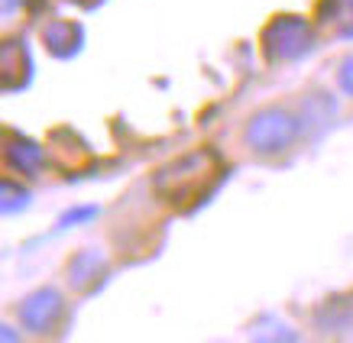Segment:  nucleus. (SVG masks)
Masks as SVG:
<instances>
[{
    "label": "nucleus",
    "mask_w": 353,
    "mask_h": 343,
    "mask_svg": "<svg viewBox=\"0 0 353 343\" xmlns=\"http://www.w3.org/2000/svg\"><path fill=\"white\" fill-rule=\"evenodd\" d=\"M299 136H301V117L292 114L289 107H279V104L253 110L243 127V143L250 146L253 156H263V159L289 152L299 143Z\"/></svg>",
    "instance_id": "obj_2"
},
{
    "label": "nucleus",
    "mask_w": 353,
    "mask_h": 343,
    "mask_svg": "<svg viewBox=\"0 0 353 343\" xmlns=\"http://www.w3.org/2000/svg\"><path fill=\"white\" fill-rule=\"evenodd\" d=\"M108 276H110L108 256L94 247L78 249V253H72L68 262H65V279H68L72 291H78V295H91V291H97L104 282H108Z\"/></svg>",
    "instance_id": "obj_5"
},
{
    "label": "nucleus",
    "mask_w": 353,
    "mask_h": 343,
    "mask_svg": "<svg viewBox=\"0 0 353 343\" xmlns=\"http://www.w3.org/2000/svg\"><path fill=\"white\" fill-rule=\"evenodd\" d=\"M337 32H341L343 39H353V10L347 13V17H341V26H337Z\"/></svg>",
    "instance_id": "obj_15"
},
{
    "label": "nucleus",
    "mask_w": 353,
    "mask_h": 343,
    "mask_svg": "<svg viewBox=\"0 0 353 343\" xmlns=\"http://www.w3.org/2000/svg\"><path fill=\"white\" fill-rule=\"evenodd\" d=\"M221 172H224V165H221V156L214 149H208V146L192 149L152 175V191L172 207H188L214 188Z\"/></svg>",
    "instance_id": "obj_1"
},
{
    "label": "nucleus",
    "mask_w": 353,
    "mask_h": 343,
    "mask_svg": "<svg viewBox=\"0 0 353 343\" xmlns=\"http://www.w3.org/2000/svg\"><path fill=\"white\" fill-rule=\"evenodd\" d=\"M43 43H46V52L52 59L68 62V59H75L85 49V26L78 20H65V17L49 20L43 26Z\"/></svg>",
    "instance_id": "obj_7"
},
{
    "label": "nucleus",
    "mask_w": 353,
    "mask_h": 343,
    "mask_svg": "<svg viewBox=\"0 0 353 343\" xmlns=\"http://www.w3.org/2000/svg\"><path fill=\"white\" fill-rule=\"evenodd\" d=\"M36 3L43 0H3V13H17V10H32Z\"/></svg>",
    "instance_id": "obj_13"
},
{
    "label": "nucleus",
    "mask_w": 353,
    "mask_h": 343,
    "mask_svg": "<svg viewBox=\"0 0 353 343\" xmlns=\"http://www.w3.org/2000/svg\"><path fill=\"white\" fill-rule=\"evenodd\" d=\"M250 343H301V337L285 318L263 314L250 327Z\"/></svg>",
    "instance_id": "obj_9"
},
{
    "label": "nucleus",
    "mask_w": 353,
    "mask_h": 343,
    "mask_svg": "<svg viewBox=\"0 0 353 343\" xmlns=\"http://www.w3.org/2000/svg\"><path fill=\"white\" fill-rule=\"evenodd\" d=\"M0 343H23V337L13 324H3V327H0Z\"/></svg>",
    "instance_id": "obj_14"
},
{
    "label": "nucleus",
    "mask_w": 353,
    "mask_h": 343,
    "mask_svg": "<svg viewBox=\"0 0 353 343\" xmlns=\"http://www.w3.org/2000/svg\"><path fill=\"white\" fill-rule=\"evenodd\" d=\"M337 3H347V7H350V10H353V0H337Z\"/></svg>",
    "instance_id": "obj_17"
},
{
    "label": "nucleus",
    "mask_w": 353,
    "mask_h": 343,
    "mask_svg": "<svg viewBox=\"0 0 353 343\" xmlns=\"http://www.w3.org/2000/svg\"><path fill=\"white\" fill-rule=\"evenodd\" d=\"M101 214L94 204H85V207H72V211H65L62 217H59V227H81V224H88V220H94V217Z\"/></svg>",
    "instance_id": "obj_11"
},
{
    "label": "nucleus",
    "mask_w": 353,
    "mask_h": 343,
    "mask_svg": "<svg viewBox=\"0 0 353 343\" xmlns=\"http://www.w3.org/2000/svg\"><path fill=\"white\" fill-rule=\"evenodd\" d=\"M32 81V55H30V45L26 39H3L0 45V85L7 94H17L23 87H30Z\"/></svg>",
    "instance_id": "obj_6"
},
{
    "label": "nucleus",
    "mask_w": 353,
    "mask_h": 343,
    "mask_svg": "<svg viewBox=\"0 0 353 343\" xmlns=\"http://www.w3.org/2000/svg\"><path fill=\"white\" fill-rule=\"evenodd\" d=\"M314 45H318L314 23L305 20L301 13H276L259 32V49L272 65L299 62L314 52Z\"/></svg>",
    "instance_id": "obj_3"
},
{
    "label": "nucleus",
    "mask_w": 353,
    "mask_h": 343,
    "mask_svg": "<svg viewBox=\"0 0 353 343\" xmlns=\"http://www.w3.org/2000/svg\"><path fill=\"white\" fill-rule=\"evenodd\" d=\"M32 201V194L26 185L13 182V178H3L0 182V211L3 214H20V211H26Z\"/></svg>",
    "instance_id": "obj_10"
},
{
    "label": "nucleus",
    "mask_w": 353,
    "mask_h": 343,
    "mask_svg": "<svg viewBox=\"0 0 353 343\" xmlns=\"http://www.w3.org/2000/svg\"><path fill=\"white\" fill-rule=\"evenodd\" d=\"M337 85H341V91L347 97H353V55H347L341 68H337Z\"/></svg>",
    "instance_id": "obj_12"
},
{
    "label": "nucleus",
    "mask_w": 353,
    "mask_h": 343,
    "mask_svg": "<svg viewBox=\"0 0 353 343\" xmlns=\"http://www.w3.org/2000/svg\"><path fill=\"white\" fill-rule=\"evenodd\" d=\"M68 3H75V7H81V10H97L104 0H68Z\"/></svg>",
    "instance_id": "obj_16"
},
{
    "label": "nucleus",
    "mask_w": 353,
    "mask_h": 343,
    "mask_svg": "<svg viewBox=\"0 0 353 343\" xmlns=\"http://www.w3.org/2000/svg\"><path fill=\"white\" fill-rule=\"evenodd\" d=\"M3 159H7L10 169L23 172V175H39V169H43V162H46V152H43V146L36 140H30L26 133L7 129V133H3Z\"/></svg>",
    "instance_id": "obj_8"
},
{
    "label": "nucleus",
    "mask_w": 353,
    "mask_h": 343,
    "mask_svg": "<svg viewBox=\"0 0 353 343\" xmlns=\"http://www.w3.org/2000/svg\"><path fill=\"white\" fill-rule=\"evenodd\" d=\"M17 318L20 327L30 333H52L59 327V321L65 318V295L52 285L32 289L30 295H23V301L17 304Z\"/></svg>",
    "instance_id": "obj_4"
}]
</instances>
